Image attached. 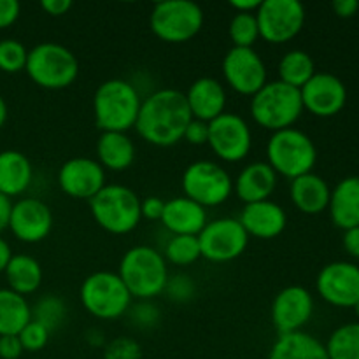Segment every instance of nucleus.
<instances>
[{"instance_id": "nucleus-1", "label": "nucleus", "mask_w": 359, "mask_h": 359, "mask_svg": "<svg viewBox=\"0 0 359 359\" xmlns=\"http://www.w3.org/2000/svg\"><path fill=\"white\" fill-rule=\"evenodd\" d=\"M191 119L184 93L165 88L144 98L135 128L140 139L151 146L170 147L182 140Z\"/></svg>"}, {"instance_id": "nucleus-2", "label": "nucleus", "mask_w": 359, "mask_h": 359, "mask_svg": "<svg viewBox=\"0 0 359 359\" xmlns=\"http://www.w3.org/2000/svg\"><path fill=\"white\" fill-rule=\"evenodd\" d=\"M118 276L132 298L149 302L165 293L168 269L163 255L149 245H135L123 255Z\"/></svg>"}, {"instance_id": "nucleus-3", "label": "nucleus", "mask_w": 359, "mask_h": 359, "mask_svg": "<svg viewBox=\"0 0 359 359\" xmlns=\"http://www.w3.org/2000/svg\"><path fill=\"white\" fill-rule=\"evenodd\" d=\"M140 105L142 98L130 81L107 79L95 90V123L102 132L126 133L135 128Z\"/></svg>"}, {"instance_id": "nucleus-4", "label": "nucleus", "mask_w": 359, "mask_h": 359, "mask_svg": "<svg viewBox=\"0 0 359 359\" xmlns=\"http://www.w3.org/2000/svg\"><path fill=\"white\" fill-rule=\"evenodd\" d=\"M249 111L256 125L272 133L293 128L304 112L300 90L280 81H270L252 95Z\"/></svg>"}, {"instance_id": "nucleus-5", "label": "nucleus", "mask_w": 359, "mask_h": 359, "mask_svg": "<svg viewBox=\"0 0 359 359\" xmlns=\"http://www.w3.org/2000/svg\"><path fill=\"white\" fill-rule=\"evenodd\" d=\"M25 72L39 88L65 90L79 76V60L67 46L41 42L28 51Z\"/></svg>"}, {"instance_id": "nucleus-6", "label": "nucleus", "mask_w": 359, "mask_h": 359, "mask_svg": "<svg viewBox=\"0 0 359 359\" xmlns=\"http://www.w3.org/2000/svg\"><path fill=\"white\" fill-rule=\"evenodd\" d=\"M95 223L112 235H126L139 226L140 198L133 189L123 184H105L90 200Z\"/></svg>"}, {"instance_id": "nucleus-7", "label": "nucleus", "mask_w": 359, "mask_h": 359, "mask_svg": "<svg viewBox=\"0 0 359 359\" xmlns=\"http://www.w3.org/2000/svg\"><path fill=\"white\" fill-rule=\"evenodd\" d=\"M318 161V149L311 137L298 128L273 132L266 144V163L277 175L290 181L309 174Z\"/></svg>"}, {"instance_id": "nucleus-8", "label": "nucleus", "mask_w": 359, "mask_h": 359, "mask_svg": "<svg viewBox=\"0 0 359 359\" xmlns=\"http://www.w3.org/2000/svg\"><path fill=\"white\" fill-rule=\"evenodd\" d=\"M203 11L191 0H165L154 4L149 16L151 32L167 44H182L200 34Z\"/></svg>"}, {"instance_id": "nucleus-9", "label": "nucleus", "mask_w": 359, "mask_h": 359, "mask_svg": "<svg viewBox=\"0 0 359 359\" xmlns=\"http://www.w3.org/2000/svg\"><path fill=\"white\" fill-rule=\"evenodd\" d=\"M79 298L88 314L97 319H118L125 314L132 304L128 293L118 272L100 270L83 280Z\"/></svg>"}, {"instance_id": "nucleus-10", "label": "nucleus", "mask_w": 359, "mask_h": 359, "mask_svg": "<svg viewBox=\"0 0 359 359\" xmlns=\"http://www.w3.org/2000/svg\"><path fill=\"white\" fill-rule=\"evenodd\" d=\"M182 191L203 209L217 207L226 202L233 193L230 174L216 161L198 160L189 163L182 172Z\"/></svg>"}, {"instance_id": "nucleus-11", "label": "nucleus", "mask_w": 359, "mask_h": 359, "mask_svg": "<svg viewBox=\"0 0 359 359\" xmlns=\"http://www.w3.org/2000/svg\"><path fill=\"white\" fill-rule=\"evenodd\" d=\"M305 7L298 0H263L256 11L259 37L270 44L293 41L305 25Z\"/></svg>"}, {"instance_id": "nucleus-12", "label": "nucleus", "mask_w": 359, "mask_h": 359, "mask_svg": "<svg viewBox=\"0 0 359 359\" xmlns=\"http://www.w3.org/2000/svg\"><path fill=\"white\" fill-rule=\"evenodd\" d=\"M198 242L202 258L212 263H228L244 255L249 245V235L238 219L219 217L205 224L200 231Z\"/></svg>"}, {"instance_id": "nucleus-13", "label": "nucleus", "mask_w": 359, "mask_h": 359, "mask_svg": "<svg viewBox=\"0 0 359 359\" xmlns=\"http://www.w3.org/2000/svg\"><path fill=\"white\" fill-rule=\"evenodd\" d=\"M207 144L221 161L237 163V161L245 160L251 151V128L242 116L224 111L209 123V142Z\"/></svg>"}, {"instance_id": "nucleus-14", "label": "nucleus", "mask_w": 359, "mask_h": 359, "mask_svg": "<svg viewBox=\"0 0 359 359\" xmlns=\"http://www.w3.org/2000/svg\"><path fill=\"white\" fill-rule=\"evenodd\" d=\"M221 67L228 86L244 97H252L269 83L265 62L255 48H231Z\"/></svg>"}, {"instance_id": "nucleus-15", "label": "nucleus", "mask_w": 359, "mask_h": 359, "mask_svg": "<svg viewBox=\"0 0 359 359\" xmlns=\"http://www.w3.org/2000/svg\"><path fill=\"white\" fill-rule=\"evenodd\" d=\"M316 287L319 297L333 307H354L359 302V266L351 262L328 263L318 273Z\"/></svg>"}, {"instance_id": "nucleus-16", "label": "nucleus", "mask_w": 359, "mask_h": 359, "mask_svg": "<svg viewBox=\"0 0 359 359\" xmlns=\"http://www.w3.org/2000/svg\"><path fill=\"white\" fill-rule=\"evenodd\" d=\"M270 314L279 335L304 332L314 314V298L304 286H287L276 294Z\"/></svg>"}, {"instance_id": "nucleus-17", "label": "nucleus", "mask_w": 359, "mask_h": 359, "mask_svg": "<svg viewBox=\"0 0 359 359\" xmlns=\"http://www.w3.org/2000/svg\"><path fill=\"white\" fill-rule=\"evenodd\" d=\"M304 111L318 118L337 116L347 102V88L340 77L330 72H316L305 86L300 88Z\"/></svg>"}, {"instance_id": "nucleus-18", "label": "nucleus", "mask_w": 359, "mask_h": 359, "mask_svg": "<svg viewBox=\"0 0 359 359\" xmlns=\"http://www.w3.org/2000/svg\"><path fill=\"white\" fill-rule=\"evenodd\" d=\"M58 186L70 198L90 202L105 186V170L93 158H70L60 167Z\"/></svg>"}, {"instance_id": "nucleus-19", "label": "nucleus", "mask_w": 359, "mask_h": 359, "mask_svg": "<svg viewBox=\"0 0 359 359\" xmlns=\"http://www.w3.org/2000/svg\"><path fill=\"white\" fill-rule=\"evenodd\" d=\"M53 212L39 198H20L13 203L9 216V230L14 237L25 244L42 242L53 230Z\"/></svg>"}, {"instance_id": "nucleus-20", "label": "nucleus", "mask_w": 359, "mask_h": 359, "mask_svg": "<svg viewBox=\"0 0 359 359\" xmlns=\"http://www.w3.org/2000/svg\"><path fill=\"white\" fill-rule=\"evenodd\" d=\"M238 221L249 237L272 241L284 231L287 224V216L286 210L279 203L272 202V200H263V202L248 203L242 209Z\"/></svg>"}, {"instance_id": "nucleus-21", "label": "nucleus", "mask_w": 359, "mask_h": 359, "mask_svg": "<svg viewBox=\"0 0 359 359\" xmlns=\"http://www.w3.org/2000/svg\"><path fill=\"white\" fill-rule=\"evenodd\" d=\"M193 119L210 123L226 109V90L214 77H200L193 81L184 93Z\"/></svg>"}, {"instance_id": "nucleus-22", "label": "nucleus", "mask_w": 359, "mask_h": 359, "mask_svg": "<svg viewBox=\"0 0 359 359\" xmlns=\"http://www.w3.org/2000/svg\"><path fill=\"white\" fill-rule=\"evenodd\" d=\"M161 223L172 235H195L205 228L207 209L186 196H175L165 202Z\"/></svg>"}, {"instance_id": "nucleus-23", "label": "nucleus", "mask_w": 359, "mask_h": 359, "mask_svg": "<svg viewBox=\"0 0 359 359\" xmlns=\"http://www.w3.org/2000/svg\"><path fill=\"white\" fill-rule=\"evenodd\" d=\"M277 188V174L266 161H255L244 167L233 182V189L238 198L248 203L270 200Z\"/></svg>"}, {"instance_id": "nucleus-24", "label": "nucleus", "mask_w": 359, "mask_h": 359, "mask_svg": "<svg viewBox=\"0 0 359 359\" xmlns=\"http://www.w3.org/2000/svg\"><path fill=\"white\" fill-rule=\"evenodd\" d=\"M290 195L291 202L300 212L316 216L328 209L332 189L321 175L309 172L291 181Z\"/></svg>"}, {"instance_id": "nucleus-25", "label": "nucleus", "mask_w": 359, "mask_h": 359, "mask_svg": "<svg viewBox=\"0 0 359 359\" xmlns=\"http://www.w3.org/2000/svg\"><path fill=\"white\" fill-rule=\"evenodd\" d=\"M328 210L337 228L346 231L359 226V175L342 179L332 189Z\"/></svg>"}, {"instance_id": "nucleus-26", "label": "nucleus", "mask_w": 359, "mask_h": 359, "mask_svg": "<svg viewBox=\"0 0 359 359\" xmlns=\"http://www.w3.org/2000/svg\"><path fill=\"white\" fill-rule=\"evenodd\" d=\"M34 168L21 151H0V193L7 198L20 196L30 188Z\"/></svg>"}, {"instance_id": "nucleus-27", "label": "nucleus", "mask_w": 359, "mask_h": 359, "mask_svg": "<svg viewBox=\"0 0 359 359\" xmlns=\"http://www.w3.org/2000/svg\"><path fill=\"white\" fill-rule=\"evenodd\" d=\"M98 163L104 170L123 172L135 161L137 147L123 132H102L97 140Z\"/></svg>"}, {"instance_id": "nucleus-28", "label": "nucleus", "mask_w": 359, "mask_h": 359, "mask_svg": "<svg viewBox=\"0 0 359 359\" xmlns=\"http://www.w3.org/2000/svg\"><path fill=\"white\" fill-rule=\"evenodd\" d=\"M269 359H330L325 344L305 332L279 335L269 353Z\"/></svg>"}, {"instance_id": "nucleus-29", "label": "nucleus", "mask_w": 359, "mask_h": 359, "mask_svg": "<svg viewBox=\"0 0 359 359\" xmlns=\"http://www.w3.org/2000/svg\"><path fill=\"white\" fill-rule=\"evenodd\" d=\"M4 273L9 290L21 297L35 293L42 284V266L34 256L13 255Z\"/></svg>"}, {"instance_id": "nucleus-30", "label": "nucleus", "mask_w": 359, "mask_h": 359, "mask_svg": "<svg viewBox=\"0 0 359 359\" xmlns=\"http://www.w3.org/2000/svg\"><path fill=\"white\" fill-rule=\"evenodd\" d=\"M32 321V307L27 298L9 287L0 290V337L18 335Z\"/></svg>"}, {"instance_id": "nucleus-31", "label": "nucleus", "mask_w": 359, "mask_h": 359, "mask_svg": "<svg viewBox=\"0 0 359 359\" xmlns=\"http://www.w3.org/2000/svg\"><path fill=\"white\" fill-rule=\"evenodd\" d=\"M314 74V60L307 51H302V49L287 51L279 62V81L297 88V90L305 86Z\"/></svg>"}, {"instance_id": "nucleus-32", "label": "nucleus", "mask_w": 359, "mask_h": 359, "mask_svg": "<svg viewBox=\"0 0 359 359\" xmlns=\"http://www.w3.org/2000/svg\"><path fill=\"white\" fill-rule=\"evenodd\" d=\"M325 347L330 359H359V323L339 326Z\"/></svg>"}, {"instance_id": "nucleus-33", "label": "nucleus", "mask_w": 359, "mask_h": 359, "mask_svg": "<svg viewBox=\"0 0 359 359\" xmlns=\"http://www.w3.org/2000/svg\"><path fill=\"white\" fill-rule=\"evenodd\" d=\"M165 262L175 266H188L202 258L198 237L195 235H172L165 245Z\"/></svg>"}, {"instance_id": "nucleus-34", "label": "nucleus", "mask_w": 359, "mask_h": 359, "mask_svg": "<svg viewBox=\"0 0 359 359\" xmlns=\"http://www.w3.org/2000/svg\"><path fill=\"white\" fill-rule=\"evenodd\" d=\"M65 304H63L62 298L55 297V294H46V297H42L35 304V307L32 309V319L37 321L39 325L44 326L46 330H49V332L60 328L62 323L65 321Z\"/></svg>"}, {"instance_id": "nucleus-35", "label": "nucleus", "mask_w": 359, "mask_h": 359, "mask_svg": "<svg viewBox=\"0 0 359 359\" xmlns=\"http://www.w3.org/2000/svg\"><path fill=\"white\" fill-rule=\"evenodd\" d=\"M228 35L233 42V48H252L259 39L256 13H235L228 27Z\"/></svg>"}, {"instance_id": "nucleus-36", "label": "nucleus", "mask_w": 359, "mask_h": 359, "mask_svg": "<svg viewBox=\"0 0 359 359\" xmlns=\"http://www.w3.org/2000/svg\"><path fill=\"white\" fill-rule=\"evenodd\" d=\"M28 60V49L18 39L0 41V70L6 74H18L25 70Z\"/></svg>"}, {"instance_id": "nucleus-37", "label": "nucleus", "mask_w": 359, "mask_h": 359, "mask_svg": "<svg viewBox=\"0 0 359 359\" xmlns=\"http://www.w3.org/2000/svg\"><path fill=\"white\" fill-rule=\"evenodd\" d=\"M49 330H46L44 326L39 325L37 321L32 319L20 333H18V339H20L21 346H23V351L27 353H39L46 347L49 340Z\"/></svg>"}, {"instance_id": "nucleus-38", "label": "nucleus", "mask_w": 359, "mask_h": 359, "mask_svg": "<svg viewBox=\"0 0 359 359\" xmlns=\"http://www.w3.org/2000/svg\"><path fill=\"white\" fill-rule=\"evenodd\" d=\"M195 290L196 287L191 277L181 273V276L168 277L165 293H167L168 298L174 302H188L195 297Z\"/></svg>"}, {"instance_id": "nucleus-39", "label": "nucleus", "mask_w": 359, "mask_h": 359, "mask_svg": "<svg viewBox=\"0 0 359 359\" xmlns=\"http://www.w3.org/2000/svg\"><path fill=\"white\" fill-rule=\"evenodd\" d=\"M182 139L191 146H203L209 142V123L200 121V119H191L186 126Z\"/></svg>"}, {"instance_id": "nucleus-40", "label": "nucleus", "mask_w": 359, "mask_h": 359, "mask_svg": "<svg viewBox=\"0 0 359 359\" xmlns=\"http://www.w3.org/2000/svg\"><path fill=\"white\" fill-rule=\"evenodd\" d=\"M165 210V200L160 196H147L140 200V216L149 221H161Z\"/></svg>"}, {"instance_id": "nucleus-41", "label": "nucleus", "mask_w": 359, "mask_h": 359, "mask_svg": "<svg viewBox=\"0 0 359 359\" xmlns=\"http://www.w3.org/2000/svg\"><path fill=\"white\" fill-rule=\"evenodd\" d=\"M20 13L21 6L18 0H0V30L16 23Z\"/></svg>"}, {"instance_id": "nucleus-42", "label": "nucleus", "mask_w": 359, "mask_h": 359, "mask_svg": "<svg viewBox=\"0 0 359 359\" xmlns=\"http://www.w3.org/2000/svg\"><path fill=\"white\" fill-rule=\"evenodd\" d=\"M132 318L135 319L140 326H153L154 323H158L160 314H158L154 305H151L149 302H142V304L137 305V307L133 309Z\"/></svg>"}, {"instance_id": "nucleus-43", "label": "nucleus", "mask_w": 359, "mask_h": 359, "mask_svg": "<svg viewBox=\"0 0 359 359\" xmlns=\"http://www.w3.org/2000/svg\"><path fill=\"white\" fill-rule=\"evenodd\" d=\"M23 353H25L23 346H21L18 335L0 337V358L2 359H18Z\"/></svg>"}, {"instance_id": "nucleus-44", "label": "nucleus", "mask_w": 359, "mask_h": 359, "mask_svg": "<svg viewBox=\"0 0 359 359\" xmlns=\"http://www.w3.org/2000/svg\"><path fill=\"white\" fill-rule=\"evenodd\" d=\"M41 7L46 11V14L58 18L69 13L70 7H72V2L70 0H42Z\"/></svg>"}, {"instance_id": "nucleus-45", "label": "nucleus", "mask_w": 359, "mask_h": 359, "mask_svg": "<svg viewBox=\"0 0 359 359\" xmlns=\"http://www.w3.org/2000/svg\"><path fill=\"white\" fill-rule=\"evenodd\" d=\"M342 242H344V249H346L353 258L359 259V226L344 231Z\"/></svg>"}, {"instance_id": "nucleus-46", "label": "nucleus", "mask_w": 359, "mask_h": 359, "mask_svg": "<svg viewBox=\"0 0 359 359\" xmlns=\"http://www.w3.org/2000/svg\"><path fill=\"white\" fill-rule=\"evenodd\" d=\"M332 7L339 18H353L359 11V2L358 0H335Z\"/></svg>"}, {"instance_id": "nucleus-47", "label": "nucleus", "mask_w": 359, "mask_h": 359, "mask_svg": "<svg viewBox=\"0 0 359 359\" xmlns=\"http://www.w3.org/2000/svg\"><path fill=\"white\" fill-rule=\"evenodd\" d=\"M11 209H13V202H11V198H7V196H4L2 193H0V233L9 228Z\"/></svg>"}, {"instance_id": "nucleus-48", "label": "nucleus", "mask_w": 359, "mask_h": 359, "mask_svg": "<svg viewBox=\"0 0 359 359\" xmlns=\"http://www.w3.org/2000/svg\"><path fill=\"white\" fill-rule=\"evenodd\" d=\"M263 0H231L230 6L233 7L235 13H252L259 9Z\"/></svg>"}, {"instance_id": "nucleus-49", "label": "nucleus", "mask_w": 359, "mask_h": 359, "mask_svg": "<svg viewBox=\"0 0 359 359\" xmlns=\"http://www.w3.org/2000/svg\"><path fill=\"white\" fill-rule=\"evenodd\" d=\"M11 258H13L11 245L7 244L2 237H0V273L6 272V266H7V263L11 262Z\"/></svg>"}, {"instance_id": "nucleus-50", "label": "nucleus", "mask_w": 359, "mask_h": 359, "mask_svg": "<svg viewBox=\"0 0 359 359\" xmlns=\"http://www.w3.org/2000/svg\"><path fill=\"white\" fill-rule=\"evenodd\" d=\"M7 114H9V111H7V104L6 100H4L2 95H0V130H2V126L6 125Z\"/></svg>"}, {"instance_id": "nucleus-51", "label": "nucleus", "mask_w": 359, "mask_h": 359, "mask_svg": "<svg viewBox=\"0 0 359 359\" xmlns=\"http://www.w3.org/2000/svg\"><path fill=\"white\" fill-rule=\"evenodd\" d=\"M354 311H356V314H358V318H359V302H358V304L356 305H354Z\"/></svg>"}]
</instances>
